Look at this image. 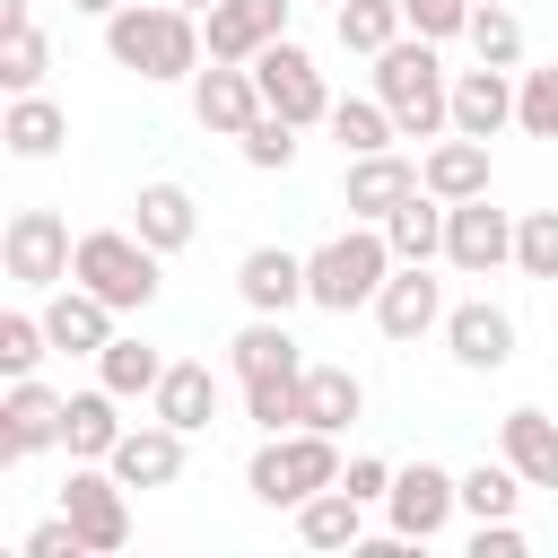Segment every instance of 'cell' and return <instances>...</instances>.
<instances>
[{
  "instance_id": "cell-34",
  "label": "cell",
  "mask_w": 558,
  "mask_h": 558,
  "mask_svg": "<svg viewBox=\"0 0 558 558\" xmlns=\"http://www.w3.org/2000/svg\"><path fill=\"white\" fill-rule=\"evenodd\" d=\"M331 140H340V157H375V148H392L401 131H392L384 96H331Z\"/></svg>"
},
{
  "instance_id": "cell-6",
  "label": "cell",
  "mask_w": 558,
  "mask_h": 558,
  "mask_svg": "<svg viewBox=\"0 0 558 558\" xmlns=\"http://www.w3.org/2000/svg\"><path fill=\"white\" fill-rule=\"evenodd\" d=\"M61 514L78 523L87 558H113V549H131V488L113 480V462H78V471L61 480Z\"/></svg>"
},
{
  "instance_id": "cell-32",
  "label": "cell",
  "mask_w": 558,
  "mask_h": 558,
  "mask_svg": "<svg viewBox=\"0 0 558 558\" xmlns=\"http://www.w3.org/2000/svg\"><path fill=\"white\" fill-rule=\"evenodd\" d=\"M357 410H366V384L349 366H305V427L340 436V427H357Z\"/></svg>"
},
{
  "instance_id": "cell-27",
  "label": "cell",
  "mask_w": 558,
  "mask_h": 558,
  "mask_svg": "<svg viewBox=\"0 0 558 558\" xmlns=\"http://www.w3.org/2000/svg\"><path fill=\"white\" fill-rule=\"evenodd\" d=\"M0 140H9V157H26V166H44L61 140H70V113L44 96V87H26V96H9V113H0Z\"/></svg>"
},
{
  "instance_id": "cell-12",
  "label": "cell",
  "mask_w": 558,
  "mask_h": 558,
  "mask_svg": "<svg viewBox=\"0 0 558 558\" xmlns=\"http://www.w3.org/2000/svg\"><path fill=\"white\" fill-rule=\"evenodd\" d=\"M61 418H70V401H61L52 384L17 375V384L0 392V462H35L44 445H61Z\"/></svg>"
},
{
  "instance_id": "cell-30",
  "label": "cell",
  "mask_w": 558,
  "mask_h": 558,
  "mask_svg": "<svg viewBox=\"0 0 558 558\" xmlns=\"http://www.w3.org/2000/svg\"><path fill=\"white\" fill-rule=\"evenodd\" d=\"M166 366H174V357H157V349H148V340H140V331H113V340H105V349H96V384H113V392H122V401H148V392H157V375H166Z\"/></svg>"
},
{
  "instance_id": "cell-44",
  "label": "cell",
  "mask_w": 558,
  "mask_h": 558,
  "mask_svg": "<svg viewBox=\"0 0 558 558\" xmlns=\"http://www.w3.org/2000/svg\"><path fill=\"white\" fill-rule=\"evenodd\" d=\"M532 541H523V523L514 514H488V523H471V558H523Z\"/></svg>"
},
{
  "instance_id": "cell-13",
  "label": "cell",
  "mask_w": 558,
  "mask_h": 558,
  "mask_svg": "<svg viewBox=\"0 0 558 558\" xmlns=\"http://www.w3.org/2000/svg\"><path fill=\"white\" fill-rule=\"evenodd\" d=\"M445 349H453L462 375H497V366H514V314L488 305V296L445 305Z\"/></svg>"
},
{
  "instance_id": "cell-17",
  "label": "cell",
  "mask_w": 558,
  "mask_h": 558,
  "mask_svg": "<svg viewBox=\"0 0 558 558\" xmlns=\"http://www.w3.org/2000/svg\"><path fill=\"white\" fill-rule=\"evenodd\" d=\"M44 331H52V349H61V357H96V349L113 340V305H105L96 288L61 279V288L44 296Z\"/></svg>"
},
{
  "instance_id": "cell-24",
  "label": "cell",
  "mask_w": 558,
  "mask_h": 558,
  "mask_svg": "<svg viewBox=\"0 0 558 558\" xmlns=\"http://www.w3.org/2000/svg\"><path fill=\"white\" fill-rule=\"evenodd\" d=\"M44 70H52V44L35 26V0H0V87L26 96V87H44Z\"/></svg>"
},
{
  "instance_id": "cell-26",
  "label": "cell",
  "mask_w": 558,
  "mask_h": 558,
  "mask_svg": "<svg viewBox=\"0 0 558 558\" xmlns=\"http://www.w3.org/2000/svg\"><path fill=\"white\" fill-rule=\"evenodd\" d=\"M131 227H140L157 253H183V244L201 235V209H192V192H183V183H166V174H157V183H140V192H131Z\"/></svg>"
},
{
  "instance_id": "cell-15",
  "label": "cell",
  "mask_w": 558,
  "mask_h": 558,
  "mask_svg": "<svg viewBox=\"0 0 558 558\" xmlns=\"http://www.w3.org/2000/svg\"><path fill=\"white\" fill-rule=\"evenodd\" d=\"M375 323H384V340H427V331H445V288L427 279V262H401L392 279H384V296H375Z\"/></svg>"
},
{
  "instance_id": "cell-48",
  "label": "cell",
  "mask_w": 558,
  "mask_h": 558,
  "mask_svg": "<svg viewBox=\"0 0 558 558\" xmlns=\"http://www.w3.org/2000/svg\"><path fill=\"white\" fill-rule=\"evenodd\" d=\"M323 9H340V0H323Z\"/></svg>"
},
{
  "instance_id": "cell-25",
  "label": "cell",
  "mask_w": 558,
  "mask_h": 558,
  "mask_svg": "<svg viewBox=\"0 0 558 558\" xmlns=\"http://www.w3.org/2000/svg\"><path fill=\"white\" fill-rule=\"evenodd\" d=\"M497 453L523 471V488H558V418L549 410H506L497 418Z\"/></svg>"
},
{
  "instance_id": "cell-5",
  "label": "cell",
  "mask_w": 558,
  "mask_h": 558,
  "mask_svg": "<svg viewBox=\"0 0 558 558\" xmlns=\"http://www.w3.org/2000/svg\"><path fill=\"white\" fill-rule=\"evenodd\" d=\"M349 462H340V436H323V427H288V436H262L253 445V462H244V488L262 497V506H305L314 488H331Z\"/></svg>"
},
{
  "instance_id": "cell-37",
  "label": "cell",
  "mask_w": 558,
  "mask_h": 558,
  "mask_svg": "<svg viewBox=\"0 0 558 558\" xmlns=\"http://www.w3.org/2000/svg\"><path fill=\"white\" fill-rule=\"evenodd\" d=\"M462 44H471L488 70H514V61H523V17H514V9H497V0H480V9H471V26H462Z\"/></svg>"
},
{
  "instance_id": "cell-4",
  "label": "cell",
  "mask_w": 558,
  "mask_h": 558,
  "mask_svg": "<svg viewBox=\"0 0 558 558\" xmlns=\"http://www.w3.org/2000/svg\"><path fill=\"white\" fill-rule=\"evenodd\" d=\"M166 253L140 235V227H96V235H78V253H70V279L78 288H96L113 314H148L157 305V288H166V270H157Z\"/></svg>"
},
{
  "instance_id": "cell-28",
  "label": "cell",
  "mask_w": 558,
  "mask_h": 558,
  "mask_svg": "<svg viewBox=\"0 0 558 558\" xmlns=\"http://www.w3.org/2000/svg\"><path fill=\"white\" fill-rule=\"evenodd\" d=\"M296 541H305V549H366V506L331 480V488H314V497L296 506Z\"/></svg>"
},
{
  "instance_id": "cell-19",
  "label": "cell",
  "mask_w": 558,
  "mask_h": 558,
  "mask_svg": "<svg viewBox=\"0 0 558 558\" xmlns=\"http://www.w3.org/2000/svg\"><path fill=\"white\" fill-rule=\"evenodd\" d=\"M235 296H244L253 314H288V305H305V253H288V244H253V253L235 262Z\"/></svg>"
},
{
  "instance_id": "cell-39",
  "label": "cell",
  "mask_w": 558,
  "mask_h": 558,
  "mask_svg": "<svg viewBox=\"0 0 558 558\" xmlns=\"http://www.w3.org/2000/svg\"><path fill=\"white\" fill-rule=\"evenodd\" d=\"M44 357H52V331H44V314H26V305H17V314H0V375L17 384V375H35Z\"/></svg>"
},
{
  "instance_id": "cell-11",
  "label": "cell",
  "mask_w": 558,
  "mask_h": 558,
  "mask_svg": "<svg viewBox=\"0 0 558 558\" xmlns=\"http://www.w3.org/2000/svg\"><path fill=\"white\" fill-rule=\"evenodd\" d=\"M445 262L471 270V279L506 270V262H514V218H506L488 192H480V201H445Z\"/></svg>"
},
{
  "instance_id": "cell-10",
  "label": "cell",
  "mask_w": 558,
  "mask_h": 558,
  "mask_svg": "<svg viewBox=\"0 0 558 558\" xmlns=\"http://www.w3.org/2000/svg\"><path fill=\"white\" fill-rule=\"evenodd\" d=\"M262 113H270V105H262L253 61H209V70H192V122H201L209 140H244Z\"/></svg>"
},
{
  "instance_id": "cell-14",
  "label": "cell",
  "mask_w": 558,
  "mask_h": 558,
  "mask_svg": "<svg viewBox=\"0 0 558 558\" xmlns=\"http://www.w3.org/2000/svg\"><path fill=\"white\" fill-rule=\"evenodd\" d=\"M410 192H418V157H401V148L349 157V174H340V201H349V218H366V227H384Z\"/></svg>"
},
{
  "instance_id": "cell-3",
  "label": "cell",
  "mask_w": 558,
  "mask_h": 558,
  "mask_svg": "<svg viewBox=\"0 0 558 558\" xmlns=\"http://www.w3.org/2000/svg\"><path fill=\"white\" fill-rule=\"evenodd\" d=\"M392 270H401V262H392V235L357 218V227H340L331 244L305 253V305H323V314H357V305L384 296Z\"/></svg>"
},
{
  "instance_id": "cell-38",
  "label": "cell",
  "mask_w": 558,
  "mask_h": 558,
  "mask_svg": "<svg viewBox=\"0 0 558 558\" xmlns=\"http://www.w3.org/2000/svg\"><path fill=\"white\" fill-rule=\"evenodd\" d=\"M514 131L523 140H558V61H541V70L514 78Z\"/></svg>"
},
{
  "instance_id": "cell-47",
  "label": "cell",
  "mask_w": 558,
  "mask_h": 558,
  "mask_svg": "<svg viewBox=\"0 0 558 558\" xmlns=\"http://www.w3.org/2000/svg\"><path fill=\"white\" fill-rule=\"evenodd\" d=\"M174 9H192V17H209V9H218V0H174Z\"/></svg>"
},
{
  "instance_id": "cell-29",
  "label": "cell",
  "mask_w": 558,
  "mask_h": 558,
  "mask_svg": "<svg viewBox=\"0 0 558 558\" xmlns=\"http://www.w3.org/2000/svg\"><path fill=\"white\" fill-rule=\"evenodd\" d=\"M122 392L113 384H96V392H70V418H61V445H70V462H105L113 445H122Z\"/></svg>"
},
{
  "instance_id": "cell-45",
  "label": "cell",
  "mask_w": 558,
  "mask_h": 558,
  "mask_svg": "<svg viewBox=\"0 0 558 558\" xmlns=\"http://www.w3.org/2000/svg\"><path fill=\"white\" fill-rule=\"evenodd\" d=\"M340 488H349L357 506H384V497H392V462H375V453H357V462L340 471Z\"/></svg>"
},
{
  "instance_id": "cell-7",
  "label": "cell",
  "mask_w": 558,
  "mask_h": 558,
  "mask_svg": "<svg viewBox=\"0 0 558 558\" xmlns=\"http://www.w3.org/2000/svg\"><path fill=\"white\" fill-rule=\"evenodd\" d=\"M253 78H262V105L288 113L296 131H305V122H331V87H323V70H314V52H305L296 35L262 44V52H253Z\"/></svg>"
},
{
  "instance_id": "cell-2",
  "label": "cell",
  "mask_w": 558,
  "mask_h": 558,
  "mask_svg": "<svg viewBox=\"0 0 558 558\" xmlns=\"http://www.w3.org/2000/svg\"><path fill=\"white\" fill-rule=\"evenodd\" d=\"M375 96H384L401 140H445L453 131V78H445V52L427 35H392L375 52Z\"/></svg>"
},
{
  "instance_id": "cell-35",
  "label": "cell",
  "mask_w": 558,
  "mask_h": 558,
  "mask_svg": "<svg viewBox=\"0 0 558 558\" xmlns=\"http://www.w3.org/2000/svg\"><path fill=\"white\" fill-rule=\"evenodd\" d=\"M244 410H253L262 436L305 427V375H253V384H244Z\"/></svg>"
},
{
  "instance_id": "cell-20",
  "label": "cell",
  "mask_w": 558,
  "mask_h": 558,
  "mask_svg": "<svg viewBox=\"0 0 558 558\" xmlns=\"http://www.w3.org/2000/svg\"><path fill=\"white\" fill-rule=\"evenodd\" d=\"M514 122V70H453V131L462 140H497Z\"/></svg>"
},
{
  "instance_id": "cell-9",
  "label": "cell",
  "mask_w": 558,
  "mask_h": 558,
  "mask_svg": "<svg viewBox=\"0 0 558 558\" xmlns=\"http://www.w3.org/2000/svg\"><path fill=\"white\" fill-rule=\"evenodd\" d=\"M453 514H462V471H445V462H401V471H392L384 523H392L401 541H436Z\"/></svg>"
},
{
  "instance_id": "cell-23",
  "label": "cell",
  "mask_w": 558,
  "mask_h": 558,
  "mask_svg": "<svg viewBox=\"0 0 558 558\" xmlns=\"http://www.w3.org/2000/svg\"><path fill=\"white\" fill-rule=\"evenodd\" d=\"M227 366H235V384H253V375H305V349H296L288 314H253L227 340Z\"/></svg>"
},
{
  "instance_id": "cell-1",
  "label": "cell",
  "mask_w": 558,
  "mask_h": 558,
  "mask_svg": "<svg viewBox=\"0 0 558 558\" xmlns=\"http://www.w3.org/2000/svg\"><path fill=\"white\" fill-rule=\"evenodd\" d=\"M105 52H113V70H131V78H192L201 70V26H192V9H174V0H122L113 17H105Z\"/></svg>"
},
{
  "instance_id": "cell-33",
  "label": "cell",
  "mask_w": 558,
  "mask_h": 558,
  "mask_svg": "<svg viewBox=\"0 0 558 558\" xmlns=\"http://www.w3.org/2000/svg\"><path fill=\"white\" fill-rule=\"evenodd\" d=\"M331 35H340V52H384L392 35H410V17H401V0H340L331 9Z\"/></svg>"
},
{
  "instance_id": "cell-41",
  "label": "cell",
  "mask_w": 558,
  "mask_h": 558,
  "mask_svg": "<svg viewBox=\"0 0 558 558\" xmlns=\"http://www.w3.org/2000/svg\"><path fill=\"white\" fill-rule=\"evenodd\" d=\"M235 148H244V166H253V174H288V166H296V122H288V113H262Z\"/></svg>"
},
{
  "instance_id": "cell-46",
  "label": "cell",
  "mask_w": 558,
  "mask_h": 558,
  "mask_svg": "<svg viewBox=\"0 0 558 558\" xmlns=\"http://www.w3.org/2000/svg\"><path fill=\"white\" fill-rule=\"evenodd\" d=\"M70 9H87V17H113V9H122V0H70Z\"/></svg>"
},
{
  "instance_id": "cell-21",
  "label": "cell",
  "mask_w": 558,
  "mask_h": 558,
  "mask_svg": "<svg viewBox=\"0 0 558 558\" xmlns=\"http://www.w3.org/2000/svg\"><path fill=\"white\" fill-rule=\"evenodd\" d=\"M148 418H166V427L201 436V427L218 418V375H209L201 357H174V366L157 375V392H148Z\"/></svg>"
},
{
  "instance_id": "cell-42",
  "label": "cell",
  "mask_w": 558,
  "mask_h": 558,
  "mask_svg": "<svg viewBox=\"0 0 558 558\" xmlns=\"http://www.w3.org/2000/svg\"><path fill=\"white\" fill-rule=\"evenodd\" d=\"M471 9H480V0H401L410 35H427V44H453V35L471 26Z\"/></svg>"
},
{
  "instance_id": "cell-8",
  "label": "cell",
  "mask_w": 558,
  "mask_h": 558,
  "mask_svg": "<svg viewBox=\"0 0 558 558\" xmlns=\"http://www.w3.org/2000/svg\"><path fill=\"white\" fill-rule=\"evenodd\" d=\"M70 218L61 209H9V227H0V262H9V279L17 288H61L70 279Z\"/></svg>"
},
{
  "instance_id": "cell-31",
  "label": "cell",
  "mask_w": 558,
  "mask_h": 558,
  "mask_svg": "<svg viewBox=\"0 0 558 558\" xmlns=\"http://www.w3.org/2000/svg\"><path fill=\"white\" fill-rule=\"evenodd\" d=\"M384 235H392V262H436V253H445V201L418 183V192L384 218Z\"/></svg>"
},
{
  "instance_id": "cell-43",
  "label": "cell",
  "mask_w": 558,
  "mask_h": 558,
  "mask_svg": "<svg viewBox=\"0 0 558 558\" xmlns=\"http://www.w3.org/2000/svg\"><path fill=\"white\" fill-rule=\"evenodd\" d=\"M26 558H87V541H78V523L70 514H52V523H35L26 541H17Z\"/></svg>"
},
{
  "instance_id": "cell-36",
  "label": "cell",
  "mask_w": 558,
  "mask_h": 558,
  "mask_svg": "<svg viewBox=\"0 0 558 558\" xmlns=\"http://www.w3.org/2000/svg\"><path fill=\"white\" fill-rule=\"evenodd\" d=\"M514 506H523V471H514L506 453L462 471V514H471V523H488V514H514Z\"/></svg>"
},
{
  "instance_id": "cell-18",
  "label": "cell",
  "mask_w": 558,
  "mask_h": 558,
  "mask_svg": "<svg viewBox=\"0 0 558 558\" xmlns=\"http://www.w3.org/2000/svg\"><path fill=\"white\" fill-rule=\"evenodd\" d=\"M105 462H113L122 488H174V480H183V427H166V418L122 427V445H113Z\"/></svg>"
},
{
  "instance_id": "cell-40",
  "label": "cell",
  "mask_w": 558,
  "mask_h": 558,
  "mask_svg": "<svg viewBox=\"0 0 558 558\" xmlns=\"http://www.w3.org/2000/svg\"><path fill=\"white\" fill-rule=\"evenodd\" d=\"M514 270L558 288V209H523L514 218Z\"/></svg>"
},
{
  "instance_id": "cell-22",
  "label": "cell",
  "mask_w": 558,
  "mask_h": 558,
  "mask_svg": "<svg viewBox=\"0 0 558 558\" xmlns=\"http://www.w3.org/2000/svg\"><path fill=\"white\" fill-rule=\"evenodd\" d=\"M418 183H427L436 201H480V192H488V140H462V131L427 140V157H418Z\"/></svg>"
},
{
  "instance_id": "cell-16",
  "label": "cell",
  "mask_w": 558,
  "mask_h": 558,
  "mask_svg": "<svg viewBox=\"0 0 558 558\" xmlns=\"http://www.w3.org/2000/svg\"><path fill=\"white\" fill-rule=\"evenodd\" d=\"M288 9H296V0H218V9H209V26H201L209 61H253L262 44H279V35H288Z\"/></svg>"
}]
</instances>
